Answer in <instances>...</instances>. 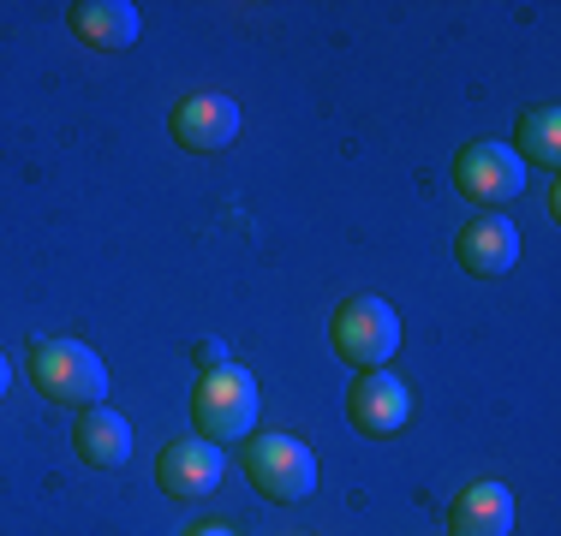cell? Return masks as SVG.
Masks as SVG:
<instances>
[{"label":"cell","mask_w":561,"mask_h":536,"mask_svg":"<svg viewBox=\"0 0 561 536\" xmlns=\"http://www.w3.org/2000/svg\"><path fill=\"white\" fill-rule=\"evenodd\" d=\"M31 382L55 406H78V411L108 399V370L84 340H31Z\"/></svg>","instance_id":"1"},{"label":"cell","mask_w":561,"mask_h":536,"mask_svg":"<svg viewBox=\"0 0 561 536\" xmlns=\"http://www.w3.org/2000/svg\"><path fill=\"white\" fill-rule=\"evenodd\" d=\"M257 375L227 364V370H204V382H197L192 394V423L204 441H245L251 429H257Z\"/></svg>","instance_id":"2"},{"label":"cell","mask_w":561,"mask_h":536,"mask_svg":"<svg viewBox=\"0 0 561 536\" xmlns=\"http://www.w3.org/2000/svg\"><path fill=\"white\" fill-rule=\"evenodd\" d=\"M329 340H335V358H346L353 370H389V358L400 352V316L389 299L358 292V299H346L335 311Z\"/></svg>","instance_id":"3"},{"label":"cell","mask_w":561,"mask_h":536,"mask_svg":"<svg viewBox=\"0 0 561 536\" xmlns=\"http://www.w3.org/2000/svg\"><path fill=\"white\" fill-rule=\"evenodd\" d=\"M239 465H245L251 489L263 501H305L317 489V453L299 435H287V429L280 435H245Z\"/></svg>","instance_id":"4"},{"label":"cell","mask_w":561,"mask_h":536,"mask_svg":"<svg viewBox=\"0 0 561 536\" xmlns=\"http://www.w3.org/2000/svg\"><path fill=\"white\" fill-rule=\"evenodd\" d=\"M454 185H460L472 203H514L526 191V161H519L507 143H466L454 155Z\"/></svg>","instance_id":"5"},{"label":"cell","mask_w":561,"mask_h":536,"mask_svg":"<svg viewBox=\"0 0 561 536\" xmlns=\"http://www.w3.org/2000/svg\"><path fill=\"white\" fill-rule=\"evenodd\" d=\"M346 418H353L358 435H394L412 418V387L400 382L394 370H358L353 394H346Z\"/></svg>","instance_id":"6"},{"label":"cell","mask_w":561,"mask_h":536,"mask_svg":"<svg viewBox=\"0 0 561 536\" xmlns=\"http://www.w3.org/2000/svg\"><path fill=\"white\" fill-rule=\"evenodd\" d=\"M227 471V453L216 441L204 435H185V441H168L162 459H156V482L173 494V501H197V494H209Z\"/></svg>","instance_id":"7"},{"label":"cell","mask_w":561,"mask_h":536,"mask_svg":"<svg viewBox=\"0 0 561 536\" xmlns=\"http://www.w3.org/2000/svg\"><path fill=\"white\" fill-rule=\"evenodd\" d=\"M454 250H460V268H466V275L496 280V275H507V268L519 263V226L507 221V214L484 209V214H472V221L460 226Z\"/></svg>","instance_id":"8"},{"label":"cell","mask_w":561,"mask_h":536,"mask_svg":"<svg viewBox=\"0 0 561 536\" xmlns=\"http://www.w3.org/2000/svg\"><path fill=\"white\" fill-rule=\"evenodd\" d=\"M168 131H173L180 150L216 155V150H227V143L239 138V102H227V96H185L180 107H173Z\"/></svg>","instance_id":"9"},{"label":"cell","mask_w":561,"mask_h":536,"mask_svg":"<svg viewBox=\"0 0 561 536\" xmlns=\"http://www.w3.org/2000/svg\"><path fill=\"white\" fill-rule=\"evenodd\" d=\"M448 531L454 536H514V494H507V482L496 477L466 482L448 506Z\"/></svg>","instance_id":"10"},{"label":"cell","mask_w":561,"mask_h":536,"mask_svg":"<svg viewBox=\"0 0 561 536\" xmlns=\"http://www.w3.org/2000/svg\"><path fill=\"white\" fill-rule=\"evenodd\" d=\"M66 19H72V31L84 36L90 48L119 54V48L138 43V7H131V0H72Z\"/></svg>","instance_id":"11"},{"label":"cell","mask_w":561,"mask_h":536,"mask_svg":"<svg viewBox=\"0 0 561 536\" xmlns=\"http://www.w3.org/2000/svg\"><path fill=\"white\" fill-rule=\"evenodd\" d=\"M78 459L96 465V471H119V465L131 459V423L119 418L114 406H90L84 418H78Z\"/></svg>","instance_id":"12"},{"label":"cell","mask_w":561,"mask_h":536,"mask_svg":"<svg viewBox=\"0 0 561 536\" xmlns=\"http://www.w3.org/2000/svg\"><path fill=\"white\" fill-rule=\"evenodd\" d=\"M526 167H543V173H556L561 167V114L550 102H538V107H526L519 114V126H514V143H507Z\"/></svg>","instance_id":"13"},{"label":"cell","mask_w":561,"mask_h":536,"mask_svg":"<svg viewBox=\"0 0 561 536\" xmlns=\"http://www.w3.org/2000/svg\"><path fill=\"white\" fill-rule=\"evenodd\" d=\"M233 358H227V346L221 340H204V370H227Z\"/></svg>","instance_id":"14"},{"label":"cell","mask_w":561,"mask_h":536,"mask_svg":"<svg viewBox=\"0 0 561 536\" xmlns=\"http://www.w3.org/2000/svg\"><path fill=\"white\" fill-rule=\"evenodd\" d=\"M185 536H239L233 525H197V531H185Z\"/></svg>","instance_id":"15"},{"label":"cell","mask_w":561,"mask_h":536,"mask_svg":"<svg viewBox=\"0 0 561 536\" xmlns=\"http://www.w3.org/2000/svg\"><path fill=\"white\" fill-rule=\"evenodd\" d=\"M7 387H12V364H7V352H0V399H7Z\"/></svg>","instance_id":"16"}]
</instances>
